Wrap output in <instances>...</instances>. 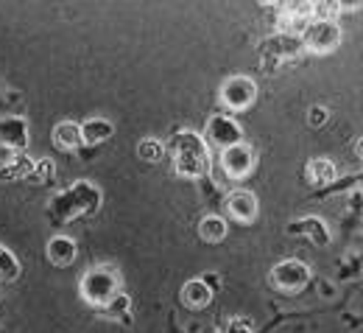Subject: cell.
<instances>
[{"mask_svg": "<svg viewBox=\"0 0 363 333\" xmlns=\"http://www.w3.org/2000/svg\"><path fill=\"white\" fill-rule=\"evenodd\" d=\"M171 154H174V165H177V174H179V177L199 180V177H204L207 168H210L207 143L201 141L199 135H193V132H179V135H174V141H171Z\"/></svg>", "mask_w": 363, "mask_h": 333, "instance_id": "6da1fadb", "label": "cell"}, {"mask_svg": "<svg viewBox=\"0 0 363 333\" xmlns=\"http://www.w3.org/2000/svg\"><path fill=\"white\" fill-rule=\"evenodd\" d=\"M82 294L92 305H112L118 297V275L109 266H95L82 280Z\"/></svg>", "mask_w": 363, "mask_h": 333, "instance_id": "7a4b0ae2", "label": "cell"}, {"mask_svg": "<svg viewBox=\"0 0 363 333\" xmlns=\"http://www.w3.org/2000/svg\"><path fill=\"white\" fill-rule=\"evenodd\" d=\"M28 146V124L23 118H3L0 121V148L3 157L11 163Z\"/></svg>", "mask_w": 363, "mask_h": 333, "instance_id": "3957f363", "label": "cell"}, {"mask_svg": "<svg viewBox=\"0 0 363 333\" xmlns=\"http://www.w3.org/2000/svg\"><path fill=\"white\" fill-rule=\"evenodd\" d=\"M255 98H257V84H255L249 76H232V79L224 82V87H221V101H224V107L235 109V112L246 109Z\"/></svg>", "mask_w": 363, "mask_h": 333, "instance_id": "277c9868", "label": "cell"}, {"mask_svg": "<svg viewBox=\"0 0 363 333\" xmlns=\"http://www.w3.org/2000/svg\"><path fill=\"white\" fill-rule=\"evenodd\" d=\"M272 280L282 291H302L311 280V269L302 261H282V263L274 266Z\"/></svg>", "mask_w": 363, "mask_h": 333, "instance_id": "5b68a950", "label": "cell"}, {"mask_svg": "<svg viewBox=\"0 0 363 333\" xmlns=\"http://www.w3.org/2000/svg\"><path fill=\"white\" fill-rule=\"evenodd\" d=\"M338 43H341V28L335 23H321V20L311 23L302 37V45L316 50V53H330L338 48Z\"/></svg>", "mask_w": 363, "mask_h": 333, "instance_id": "8992f818", "label": "cell"}, {"mask_svg": "<svg viewBox=\"0 0 363 333\" xmlns=\"http://www.w3.org/2000/svg\"><path fill=\"white\" fill-rule=\"evenodd\" d=\"M255 165V151L246 146V143H238V146H229L221 154V168L227 171V177L232 180H240L252 171Z\"/></svg>", "mask_w": 363, "mask_h": 333, "instance_id": "52a82bcc", "label": "cell"}, {"mask_svg": "<svg viewBox=\"0 0 363 333\" xmlns=\"http://www.w3.org/2000/svg\"><path fill=\"white\" fill-rule=\"evenodd\" d=\"M207 135H210V141L216 143V146H221V148L238 146V143L243 141V132H240V126H238L232 118H227V115H216V118H210Z\"/></svg>", "mask_w": 363, "mask_h": 333, "instance_id": "ba28073f", "label": "cell"}, {"mask_svg": "<svg viewBox=\"0 0 363 333\" xmlns=\"http://www.w3.org/2000/svg\"><path fill=\"white\" fill-rule=\"evenodd\" d=\"M227 213L235 222H255L257 219V196L252 190H232L227 196Z\"/></svg>", "mask_w": 363, "mask_h": 333, "instance_id": "9c48e42d", "label": "cell"}, {"mask_svg": "<svg viewBox=\"0 0 363 333\" xmlns=\"http://www.w3.org/2000/svg\"><path fill=\"white\" fill-rule=\"evenodd\" d=\"M48 258H50V263H56V266H70V263L76 261V244H73V238H65V236L50 238V244H48Z\"/></svg>", "mask_w": 363, "mask_h": 333, "instance_id": "30bf717a", "label": "cell"}, {"mask_svg": "<svg viewBox=\"0 0 363 333\" xmlns=\"http://www.w3.org/2000/svg\"><path fill=\"white\" fill-rule=\"evenodd\" d=\"M302 40H296V37H274V40H269L266 43V50H263V56L266 59H272V56H277V59H291V56H296L299 50H302Z\"/></svg>", "mask_w": 363, "mask_h": 333, "instance_id": "8fae6325", "label": "cell"}, {"mask_svg": "<svg viewBox=\"0 0 363 333\" xmlns=\"http://www.w3.org/2000/svg\"><path fill=\"white\" fill-rule=\"evenodd\" d=\"M182 300L190 308H204L213 300V288L204 283V280H190V283H184V288H182Z\"/></svg>", "mask_w": 363, "mask_h": 333, "instance_id": "7c38bea8", "label": "cell"}, {"mask_svg": "<svg viewBox=\"0 0 363 333\" xmlns=\"http://www.w3.org/2000/svg\"><path fill=\"white\" fill-rule=\"evenodd\" d=\"M112 132H115V126L109 124V121H104V118H90L84 126H82V143H104L112 138Z\"/></svg>", "mask_w": 363, "mask_h": 333, "instance_id": "4fadbf2b", "label": "cell"}, {"mask_svg": "<svg viewBox=\"0 0 363 333\" xmlns=\"http://www.w3.org/2000/svg\"><path fill=\"white\" fill-rule=\"evenodd\" d=\"M53 143L59 148H79L82 146V126L73 121H65L53 129Z\"/></svg>", "mask_w": 363, "mask_h": 333, "instance_id": "5bb4252c", "label": "cell"}, {"mask_svg": "<svg viewBox=\"0 0 363 333\" xmlns=\"http://www.w3.org/2000/svg\"><path fill=\"white\" fill-rule=\"evenodd\" d=\"M199 233H201L204 241L218 244V241H224V238H227V222H224V219H218V216H204V219H201V224H199Z\"/></svg>", "mask_w": 363, "mask_h": 333, "instance_id": "9a60e30c", "label": "cell"}, {"mask_svg": "<svg viewBox=\"0 0 363 333\" xmlns=\"http://www.w3.org/2000/svg\"><path fill=\"white\" fill-rule=\"evenodd\" d=\"M31 171H34V160L20 154L0 168V180H23V177H31Z\"/></svg>", "mask_w": 363, "mask_h": 333, "instance_id": "2e32d148", "label": "cell"}, {"mask_svg": "<svg viewBox=\"0 0 363 333\" xmlns=\"http://www.w3.org/2000/svg\"><path fill=\"white\" fill-rule=\"evenodd\" d=\"M308 180H311L313 185H327V182H333V180H335V165H333L330 160L318 157V160H313V163L308 165Z\"/></svg>", "mask_w": 363, "mask_h": 333, "instance_id": "e0dca14e", "label": "cell"}, {"mask_svg": "<svg viewBox=\"0 0 363 333\" xmlns=\"http://www.w3.org/2000/svg\"><path fill=\"white\" fill-rule=\"evenodd\" d=\"M288 233H291V236L308 233V236H313V241H316V244H327V241H330V233L324 230V224H321L318 219H305V222H294Z\"/></svg>", "mask_w": 363, "mask_h": 333, "instance_id": "ac0fdd59", "label": "cell"}, {"mask_svg": "<svg viewBox=\"0 0 363 333\" xmlns=\"http://www.w3.org/2000/svg\"><path fill=\"white\" fill-rule=\"evenodd\" d=\"M162 143L154 141V138H148V141H140V146H137V154H140V160L143 163H160L162 160Z\"/></svg>", "mask_w": 363, "mask_h": 333, "instance_id": "d6986e66", "label": "cell"}, {"mask_svg": "<svg viewBox=\"0 0 363 333\" xmlns=\"http://www.w3.org/2000/svg\"><path fill=\"white\" fill-rule=\"evenodd\" d=\"M17 272H20V266H17V261L0 246V278H6V280H11V278H17Z\"/></svg>", "mask_w": 363, "mask_h": 333, "instance_id": "ffe728a7", "label": "cell"}, {"mask_svg": "<svg viewBox=\"0 0 363 333\" xmlns=\"http://www.w3.org/2000/svg\"><path fill=\"white\" fill-rule=\"evenodd\" d=\"M31 177H37L40 182H48V180L53 177V163H50V160H40V163H34Z\"/></svg>", "mask_w": 363, "mask_h": 333, "instance_id": "44dd1931", "label": "cell"}, {"mask_svg": "<svg viewBox=\"0 0 363 333\" xmlns=\"http://www.w3.org/2000/svg\"><path fill=\"white\" fill-rule=\"evenodd\" d=\"M224 333H252V322L249 320H229Z\"/></svg>", "mask_w": 363, "mask_h": 333, "instance_id": "7402d4cb", "label": "cell"}, {"mask_svg": "<svg viewBox=\"0 0 363 333\" xmlns=\"http://www.w3.org/2000/svg\"><path fill=\"white\" fill-rule=\"evenodd\" d=\"M324 121H327V109H324V107H313V109H311V124H313V126H321Z\"/></svg>", "mask_w": 363, "mask_h": 333, "instance_id": "603a6c76", "label": "cell"}]
</instances>
